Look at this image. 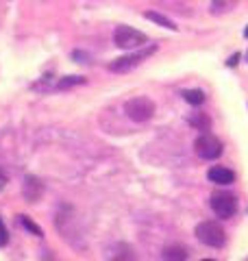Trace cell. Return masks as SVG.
I'll return each mask as SVG.
<instances>
[{
	"label": "cell",
	"mask_w": 248,
	"mask_h": 261,
	"mask_svg": "<svg viewBox=\"0 0 248 261\" xmlns=\"http://www.w3.org/2000/svg\"><path fill=\"white\" fill-rule=\"evenodd\" d=\"M124 113L133 122H148L155 116V102L146 96H135V98H131V100H127Z\"/></svg>",
	"instance_id": "cell-3"
},
{
	"label": "cell",
	"mask_w": 248,
	"mask_h": 261,
	"mask_svg": "<svg viewBox=\"0 0 248 261\" xmlns=\"http://www.w3.org/2000/svg\"><path fill=\"white\" fill-rule=\"evenodd\" d=\"M20 222H22V226L27 228V231H31L33 235H37V238H41V228L33 222L31 218H27V216H20Z\"/></svg>",
	"instance_id": "cell-15"
},
{
	"label": "cell",
	"mask_w": 248,
	"mask_h": 261,
	"mask_svg": "<svg viewBox=\"0 0 248 261\" xmlns=\"http://www.w3.org/2000/svg\"><path fill=\"white\" fill-rule=\"evenodd\" d=\"M196 238L201 240L205 246L211 248H220L227 244V231L220 226V222H213V220H207L196 226Z\"/></svg>",
	"instance_id": "cell-1"
},
{
	"label": "cell",
	"mask_w": 248,
	"mask_h": 261,
	"mask_svg": "<svg viewBox=\"0 0 248 261\" xmlns=\"http://www.w3.org/2000/svg\"><path fill=\"white\" fill-rule=\"evenodd\" d=\"M22 192H24V198H27L29 202H37V200H39V196H41V192H44V185L39 183V178H35V176H27V178H24Z\"/></svg>",
	"instance_id": "cell-9"
},
{
	"label": "cell",
	"mask_w": 248,
	"mask_h": 261,
	"mask_svg": "<svg viewBox=\"0 0 248 261\" xmlns=\"http://www.w3.org/2000/svg\"><path fill=\"white\" fill-rule=\"evenodd\" d=\"M211 183H218V185H231L235 181V172L233 170H229L225 166H213L209 168V172H207Z\"/></svg>",
	"instance_id": "cell-8"
},
{
	"label": "cell",
	"mask_w": 248,
	"mask_h": 261,
	"mask_svg": "<svg viewBox=\"0 0 248 261\" xmlns=\"http://www.w3.org/2000/svg\"><path fill=\"white\" fill-rule=\"evenodd\" d=\"M189 124H192L196 130H203V133H207V130L211 128V120L205 116V113H192L189 116Z\"/></svg>",
	"instance_id": "cell-12"
},
{
	"label": "cell",
	"mask_w": 248,
	"mask_h": 261,
	"mask_svg": "<svg viewBox=\"0 0 248 261\" xmlns=\"http://www.w3.org/2000/svg\"><path fill=\"white\" fill-rule=\"evenodd\" d=\"M113 42L118 48H124V50H137L139 46L146 44V35L144 33L135 31L133 27H118L113 33Z\"/></svg>",
	"instance_id": "cell-5"
},
{
	"label": "cell",
	"mask_w": 248,
	"mask_h": 261,
	"mask_svg": "<svg viewBox=\"0 0 248 261\" xmlns=\"http://www.w3.org/2000/svg\"><path fill=\"white\" fill-rule=\"evenodd\" d=\"M211 209L218 218H233L237 214V198L229 192H216L211 196Z\"/></svg>",
	"instance_id": "cell-6"
},
{
	"label": "cell",
	"mask_w": 248,
	"mask_h": 261,
	"mask_svg": "<svg viewBox=\"0 0 248 261\" xmlns=\"http://www.w3.org/2000/svg\"><path fill=\"white\" fill-rule=\"evenodd\" d=\"M203 261H213V259H203Z\"/></svg>",
	"instance_id": "cell-19"
},
{
	"label": "cell",
	"mask_w": 248,
	"mask_h": 261,
	"mask_svg": "<svg viewBox=\"0 0 248 261\" xmlns=\"http://www.w3.org/2000/svg\"><path fill=\"white\" fill-rule=\"evenodd\" d=\"M239 61V55H233V57H231V59H229V65H231V68H233V65Z\"/></svg>",
	"instance_id": "cell-17"
},
{
	"label": "cell",
	"mask_w": 248,
	"mask_h": 261,
	"mask_svg": "<svg viewBox=\"0 0 248 261\" xmlns=\"http://www.w3.org/2000/svg\"><path fill=\"white\" fill-rule=\"evenodd\" d=\"M85 79L83 76H63L59 83H57V89H68V87H74V85H83Z\"/></svg>",
	"instance_id": "cell-14"
},
{
	"label": "cell",
	"mask_w": 248,
	"mask_h": 261,
	"mask_svg": "<svg viewBox=\"0 0 248 261\" xmlns=\"http://www.w3.org/2000/svg\"><path fill=\"white\" fill-rule=\"evenodd\" d=\"M244 35H246V37H248V27H246V31H244Z\"/></svg>",
	"instance_id": "cell-18"
},
{
	"label": "cell",
	"mask_w": 248,
	"mask_h": 261,
	"mask_svg": "<svg viewBox=\"0 0 248 261\" xmlns=\"http://www.w3.org/2000/svg\"><path fill=\"white\" fill-rule=\"evenodd\" d=\"M7 242H9V231H7V226L3 224V218H0V246H7Z\"/></svg>",
	"instance_id": "cell-16"
},
{
	"label": "cell",
	"mask_w": 248,
	"mask_h": 261,
	"mask_svg": "<svg viewBox=\"0 0 248 261\" xmlns=\"http://www.w3.org/2000/svg\"><path fill=\"white\" fill-rule=\"evenodd\" d=\"M183 100L194 105V107H198V105L205 102V92L203 89H185L183 92Z\"/></svg>",
	"instance_id": "cell-13"
},
{
	"label": "cell",
	"mask_w": 248,
	"mask_h": 261,
	"mask_svg": "<svg viewBox=\"0 0 248 261\" xmlns=\"http://www.w3.org/2000/svg\"><path fill=\"white\" fill-rule=\"evenodd\" d=\"M109 261H137V250L127 242H118L109 250Z\"/></svg>",
	"instance_id": "cell-7"
},
{
	"label": "cell",
	"mask_w": 248,
	"mask_h": 261,
	"mask_svg": "<svg viewBox=\"0 0 248 261\" xmlns=\"http://www.w3.org/2000/svg\"><path fill=\"white\" fill-rule=\"evenodd\" d=\"M157 50V46H148V48H142V50H135L131 55H124V57H118V59H113L107 68H109V72H115V74H122V72H129L137 68L139 63H142L144 59H148L153 53Z\"/></svg>",
	"instance_id": "cell-2"
},
{
	"label": "cell",
	"mask_w": 248,
	"mask_h": 261,
	"mask_svg": "<svg viewBox=\"0 0 248 261\" xmlns=\"http://www.w3.org/2000/svg\"><path fill=\"white\" fill-rule=\"evenodd\" d=\"M189 250L181 244H170L163 248V261H187Z\"/></svg>",
	"instance_id": "cell-10"
},
{
	"label": "cell",
	"mask_w": 248,
	"mask_h": 261,
	"mask_svg": "<svg viewBox=\"0 0 248 261\" xmlns=\"http://www.w3.org/2000/svg\"><path fill=\"white\" fill-rule=\"evenodd\" d=\"M144 18H146V20H151V22H155V24H159V27H163V29L179 31V27H177V24L172 22L170 18H165V15L157 13V11H146V13H144Z\"/></svg>",
	"instance_id": "cell-11"
},
{
	"label": "cell",
	"mask_w": 248,
	"mask_h": 261,
	"mask_svg": "<svg viewBox=\"0 0 248 261\" xmlns=\"http://www.w3.org/2000/svg\"><path fill=\"white\" fill-rule=\"evenodd\" d=\"M194 150L196 154L201 159L205 161H213V159H218L220 154H222V142L218 140L216 135H211V133H201L196 137V142H194Z\"/></svg>",
	"instance_id": "cell-4"
}]
</instances>
